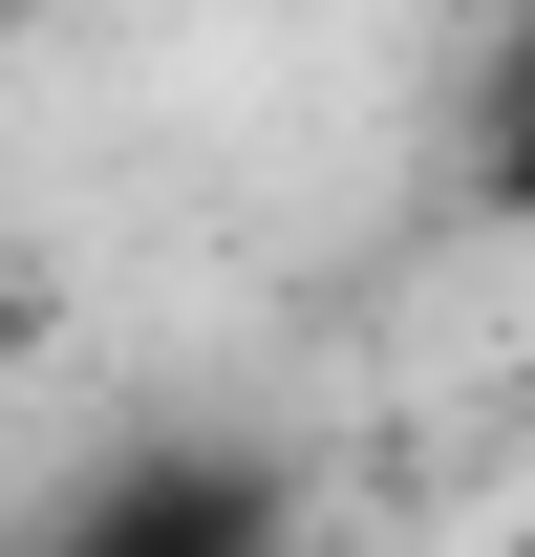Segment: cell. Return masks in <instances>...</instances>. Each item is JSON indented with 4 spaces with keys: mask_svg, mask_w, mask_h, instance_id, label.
I'll return each instance as SVG.
<instances>
[{
    "mask_svg": "<svg viewBox=\"0 0 535 557\" xmlns=\"http://www.w3.org/2000/svg\"><path fill=\"white\" fill-rule=\"evenodd\" d=\"M43 557H278V472H258V450H214V429L108 450V472L65 493V536H43Z\"/></svg>",
    "mask_w": 535,
    "mask_h": 557,
    "instance_id": "cell-1",
    "label": "cell"
},
{
    "mask_svg": "<svg viewBox=\"0 0 535 557\" xmlns=\"http://www.w3.org/2000/svg\"><path fill=\"white\" fill-rule=\"evenodd\" d=\"M493 214L535 236V0H514V44H493Z\"/></svg>",
    "mask_w": 535,
    "mask_h": 557,
    "instance_id": "cell-2",
    "label": "cell"
},
{
    "mask_svg": "<svg viewBox=\"0 0 535 557\" xmlns=\"http://www.w3.org/2000/svg\"><path fill=\"white\" fill-rule=\"evenodd\" d=\"M493 557H535V536H493Z\"/></svg>",
    "mask_w": 535,
    "mask_h": 557,
    "instance_id": "cell-3",
    "label": "cell"
}]
</instances>
